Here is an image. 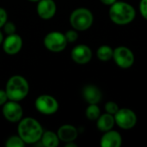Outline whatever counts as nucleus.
<instances>
[{
	"label": "nucleus",
	"instance_id": "nucleus-17",
	"mask_svg": "<svg viewBox=\"0 0 147 147\" xmlns=\"http://www.w3.org/2000/svg\"><path fill=\"white\" fill-rule=\"evenodd\" d=\"M44 147H57L59 144V138L57 134L53 131H46L43 133L40 140Z\"/></svg>",
	"mask_w": 147,
	"mask_h": 147
},
{
	"label": "nucleus",
	"instance_id": "nucleus-1",
	"mask_svg": "<svg viewBox=\"0 0 147 147\" xmlns=\"http://www.w3.org/2000/svg\"><path fill=\"white\" fill-rule=\"evenodd\" d=\"M44 131L40 123L32 117L22 119L17 127V134L26 144H35L41 139Z\"/></svg>",
	"mask_w": 147,
	"mask_h": 147
},
{
	"label": "nucleus",
	"instance_id": "nucleus-16",
	"mask_svg": "<svg viewBox=\"0 0 147 147\" xmlns=\"http://www.w3.org/2000/svg\"><path fill=\"white\" fill-rule=\"evenodd\" d=\"M115 125V116L109 113H105L101 115L99 118L96 120V127L101 132H107L112 130L114 126Z\"/></svg>",
	"mask_w": 147,
	"mask_h": 147
},
{
	"label": "nucleus",
	"instance_id": "nucleus-14",
	"mask_svg": "<svg viewBox=\"0 0 147 147\" xmlns=\"http://www.w3.org/2000/svg\"><path fill=\"white\" fill-rule=\"evenodd\" d=\"M83 97L89 104H97L102 97L101 90L94 84H88L83 89Z\"/></svg>",
	"mask_w": 147,
	"mask_h": 147
},
{
	"label": "nucleus",
	"instance_id": "nucleus-23",
	"mask_svg": "<svg viewBox=\"0 0 147 147\" xmlns=\"http://www.w3.org/2000/svg\"><path fill=\"white\" fill-rule=\"evenodd\" d=\"M3 30H4V33L7 35L12 34H15L16 33V25L13 22H6V23L3 25Z\"/></svg>",
	"mask_w": 147,
	"mask_h": 147
},
{
	"label": "nucleus",
	"instance_id": "nucleus-3",
	"mask_svg": "<svg viewBox=\"0 0 147 147\" xmlns=\"http://www.w3.org/2000/svg\"><path fill=\"white\" fill-rule=\"evenodd\" d=\"M9 100L20 102L29 92V84L27 79L21 75H14L9 78L5 89Z\"/></svg>",
	"mask_w": 147,
	"mask_h": 147
},
{
	"label": "nucleus",
	"instance_id": "nucleus-20",
	"mask_svg": "<svg viewBox=\"0 0 147 147\" xmlns=\"http://www.w3.org/2000/svg\"><path fill=\"white\" fill-rule=\"evenodd\" d=\"M26 143L22 140L19 135L9 137L5 143L6 147H24Z\"/></svg>",
	"mask_w": 147,
	"mask_h": 147
},
{
	"label": "nucleus",
	"instance_id": "nucleus-28",
	"mask_svg": "<svg viewBox=\"0 0 147 147\" xmlns=\"http://www.w3.org/2000/svg\"><path fill=\"white\" fill-rule=\"evenodd\" d=\"M65 146L66 147H77V145H76V144H74V143H73V141H72V142H68V143H66V144H65Z\"/></svg>",
	"mask_w": 147,
	"mask_h": 147
},
{
	"label": "nucleus",
	"instance_id": "nucleus-2",
	"mask_svg": "<svg viewBox=\"0 0 147 147\" xmlns=\"http://www.w3.org/2000/svg\"><path fill=\"white\" fill-rule=\"evenodd\" d=\"M109 15L110 20L114 23L117 25H127L134 20L136 10L127 2L116 1L110 6Z\"/></svg>",
	"mask_w": 147,
	"mask_h": 147
},
{
	"label": "nucleus",
	"instance_id": "nucleus-22",
	"mask_svg": "<svg viewBox=\"0 0 147 147\" xmlns=\"http://www.w3.org/2000/svg\"><path fill=\"white\" fill-rule=\"evenodd\" d=\"M65 38L68 41V43H72V42H75L78 38V31L76 29H71V30H68L65 32Z\"/></svg>",
	"mask_w": 147,
	"mask_h": 147
},
{
	"label": "nucleus",
	"instance_id": "nucleus-19",
	"mask_svg": "<svg viewBox=\"0 0 147 147\" xmlns=\"http://www.w3.org/2000/svg\"><path fill=\"white\" fill-rule=\"evenodd\" d=\"M85 115L90 121H96L101 115V109L97 104H89L85 110Z\"/></svg>",
	"mask_w": 147,
	"mask_h": 147
},
{
	"label": "nucleus",
	"instance_id": "nucleus-26",
	"mask_svg": "<svg viewBox=\"0 0 147 147\" xmlns=\"http://www.w3.org/2000/svg\"><path fill=\"white\" fill-rule=\"evenodd\" d=\"M8 101H9V98L6 94V91L0 90V106H3Z\"/></svg>",
	"mask_w": 147,
	"mask_h": 147
},
{
	"label": "nucleus",
	"instance_id": "nucleus-12",
	"mask_svg": "<svg viewBox=\"0 0 147 147\" xmlns=\"http://www.w3.org/2000/svg\"><path fill=\"white\" fill-rule=\"evenodd\" d=\"M37 14L43 20L52 19L57 10L56 3L53 0H40L37 3Z\"/></svg>",
	"mask_w": 147,
	"mask_h": 147
},
{
	"label": "nucleus",
	"instance_id": "nucleus-21",
	"mask_svg": "<svg viewBox=\"0 0 147 147\" xmlns=\"http://www.w3.org/2000/svg\"><path fill=\"white\" fill-rule=\"evenodd\" d=\"M104 109H105L106 113H109V114L113 115H115L118 112V110L120 109L118 104H117L116 102H113V101H109V102H107L105 103Z\"/></svg>",
	"mask_w": 147,
	"mask_h": 147
},
{
	"label": "nucleus",
	"instance_id": "nucleus-13",
	"mask_svg": "<svg viewBox=\"0 0 147 147\" xmlns=\"http://www.w3.org/2000/svg\"><path fill=\"white\" fill-rule=\"evenodd\" d=\"M100 144L102 147H120L122 145V137L117 131L112 129L104 133Z\"/></svg>",
	"mask_w": 147,
	"mask_h": 147
},
{
	"label": "nucleus",
	"instance_id": "nucleus-8",
	"mask_svg": "<svg viewBox=\"0 0 147 147\" xmlns=\"http://www.w3.org/2000/svg\"><path fill=\"white\" fill-rule=\"evenodd\" d=\"M114 116L115 120V124L120 128L124 130L134 128L137 123V115L134 111L130 109H120Z\"/></svg>",
	"mask_w": 147,
	"mask_h": 147
},
{
	"label": "nucleus",
	"instance_id": "nucleus-18",
	"mask_svg": "<svg viewBox=\"0 0 147 147\" xmlns=\"http://www.w3.org/2000/svg\"><path fill=\"white\" fill-rule=\"evenodd\" d=\"M114 49L108 45H102L98 47L96 51V56L98 59L102 61H109L113 59Z\"/></svg>",
	"mask_w": 147,
	"mask_h": 147
},
{
	"label": "nucleus",
	"instance_id": "nucleus-5",
	"mask_svg": "<svg viewBox=\"0 0 147 147\" xmlns=\"http://www.w3.org/2000/svg\"><path fill=\"white\" fill-rule=\"evenodd\" d=\"M44 46L52 53H60L64 51L68 44L65 34L58 31L48 33L44 38Z\"/></svg>",
	"mask_w": 147,
	"mask_h": 147
},
{
	"label": "nucleus",
	"instance_id": "nucleus-15",
	"mask_svg": "<svg viewBox=\"0 0 147 147\" xmlns=\"http://www.w3.org/2000/svg\"><path fill=\"white\" fill-rule=\"evenodd\" d=\"M59 140L65 142V143H68V142H74V140L78 138V133L77 128L70 124H65L61 126L57 133Z\"/></svg>",
	"mask_w": 147,
	"mask_h": 147
},
{
	"label": "nucleus",
	"instance_id": "nucleus-24",
	"mask_svg": "<svg viewBox=\"0 0 147 147\" xmlns=\"http://www.w3.org/2000/svg\"><path fill=\"white\" fill-rule=\"evenodd\" d=\"M140 11L141 16L147 20V0H140Z\"/></svg>",
	"mask_w": 147,
	"mask_h": 147
},
{
	"label": "nucleus",
	"instance_id": "nucleus-11",
	"mask_svg": "<svg viewBox=\"0 0 147 147\" xmlns=\"http://www.w3.org/2000/svg\"><path fill=\"white\" fill-rule=\"evenodd\" d=\"M22 47V39L20 35L15 34H9L3 40V49L5 53L9 55H15L18 53Z\"/></svg>",
	"mask_w": 147,
	"mask_h": 147
},
{
	"label": "nucleus",
	"instance_id": "nucleus-6",
	"mask_svg": "<svg viewBox=\"0 0 147 147\" xmlns=\"http://www.w3.org/2000/svg\"><path fill=\"white\" fill-rule=\"evenodd\" d=\"M113 59L117 66L122 69H128L134 64L135 58L133 51L130 48L124 46H120L114 49Z\"/></svg>",
	"mask_w": 147,
	"mask_h": 147
},
{
	"label": "nucleus",
	"instance_id": "nucleus-10",
	"mask_svg": "<svg viewBox=\"0 0 147 147\" xmlns=\"http://www.w3.org/2000/svg\"><path fill=\"white\" fill-rule=\"evenodd\" d=\"M92 51L90 47L85 44H79L73 47L71 53L72 60L78 65H85L92 59Z\"/></svg>",
	"mask_w": 147,
	"mask_h": 147
},
{
	"label": "nucleus",
	"instance_id": "nucleus-27",
	"mask_svg": "<svg viewBox=\"0 0 147 147\" xmlns=\"http://www.w3.org/2000/svg\"><path fill=\"white\" fill-rule=\"evenodd\" d=\"M104 5H108V6H111L113 3H115L117 0H100Z\"/></svg>",
	"mask_w": 147,
	"mask_h": 147
},
{
	"label": "nucleus",
	"instance_id": "nucleus-25",
	"mask_svg": "<svg viewBox=\"0 0 147 147\" xmlns=\"http://www.w3.org/2000/svg\"><path fill=\"white\" fill-rule=\"evenodd\" d=\"M7 19H8V14L6 10L3 8L0 7V28L3 27V25L7 22Z\"/></svg>",
	"mask_w": 147,
	"mask_h": 147
},
{
	"label": "nucleus",
	"instance_id": "nucleus-7",
	"mask_svg": "<svg viewBox=\"0 0 147 147\" xmlns=\"http://www.w3.org/2000/svg\"><path fill=\"white\" fill-rule=\"evenodd\" d=\"M37 111L44 115H54L59 109L58 101L50 95H41L34 102Z\"/></svg>",
	"mask_w": 147,
	"mask_h": 147
},
{
	"label": "nucleus",
	"instance_id": "nucleus-30",
	"mask_svg": "<svg viewBox=\"0 0 147 147\" xmlns=\"http://www.w3.org/2000/svg\"><path fill=\"white\" fill-rule=\"evenodd\" d=\"M28 1H30V2H37L38 3L40 0H28Z\"/></svg>",
	"mask_w": 147,
	"mask_h": 147
},
{
	"label": "nucleus",
	"instance_id": "nucleus-4",
	"mask_svg": "<svg viewBox=\"0 0 147 147\" xmlns=\"http://www.w3.org/2000/svg\"><path fill=\"white\" fill-rule=\"evenodd\" d=\"M94 22L93 13L87 8H78L70 16V23L77 31H85L89 29Z\"/></svg>",
	"mask_w": 147,
	"mask_h": 147
},
{
	"label": "nucleus",
	"instance_id": "nucleus-29",
	"mask_svg": "<svg viewBox=\"0 0 147 147\" xmlns=\"http://www.w3.org/2000/svg\"><path fill=\"white\" fill-rule=\"evenodd\" d=\"M3 33H2V31L0 30V45L1 44H3Z\"/></svg>",
	"mask_w": 147,
	"mask_h": 147
},
{
	"label": "nucleus",
	"instance_id": "nucleus-9",
	"mask_svg": "<svg viewBox=\"0 0 147 147\" xmlns=\"http://www.w3.org/2000/svg\"><path fill=\"white\" fill-rule=\"evenodd\" d=\"M3 115L9 122H19L22 119L23 110L18 102L9 100L3 105Z\"/></svg>",
	"mask_w": 147,
	"mask_h": 147
}]
</instances>
